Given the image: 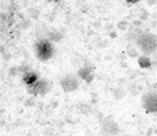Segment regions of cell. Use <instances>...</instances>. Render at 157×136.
<instances>
[{
  "label": "cell",
  "instance_id": "7",
  "mask_svg": "<svg viewBox=\"0 0 157 136\" xmlns=\"http://www.w3.org/2000/svg\"><path fill=\"white\" fill-rule=\"evenodd\" d=\"M77 76H78L80 78H82L85 82L91 83V82L93 81V78H94V67H93L92 65L86 64V65L81 66V67L77 70Z\"/></svg>",
  "mask_w": 157,
  "mask_h": 136
},
{
  "label": "cell",
  "instance_id": "6",
  "mask_svg": "<svg viewBox=\"0 0 157 136\" xmlns=\"http://www.w3.org/2000/svg\"><path fill=\"white\" fill-rule=\"evenodd\" d=\"M60 86H61V88L65 93H69V92L76 91L80 87V83H78V80H77L76 76H74L72 74H69V75H65L61 78Z\"/></svg>",
  "mask_w": 157,
  "mask_h": 136
},
{
  "label": "cell",
  "instance_id": "4",
  "mask_svg": "<svg viewBox=\"0 0 157 136\" xmlns=\"http://www.w3.org/2000/svg\"><path fill=\"white\" fill-rule=\"evenodd\" d=\"M141 105L146 113H157V93L146 92L141 97Z\"/></svg>",
  "mask_w": 157,
  "mask_h": 136
},
{
  "label": "cell",
  "instance_id": "1",
  "mask_svg": "<svg viewBox=\"0 0 157 136\" xmlns=\"http://www.w3.org/2000/svg\"><path fill=\"white\" fill-rule=\"evenodd\" d=\"M135 45L139 50L144 53V55H151L157 51V36L151 32H142L136 36Z\"/></svg>",
  "mask_w": 157,
  "mask_h": 136
},
{
  "label": "cell",
  "instance_id": "5",
  "mask_svg": "<svg viewBox=\"0 0 157 136\" xmlns=\"http://www.w3.org/2000/svg\"><path fill=\"white\" fill-rule=\"evenodd\" d=\"M119 125L118 123L112 118L107 116L101 121V132L104 136H117L119 134Z\"/></svg>",
  "mask_w": 157,
  "mask_h": 136
},
{
  "label": "cell",
  "instance_id": "8",
  "mask_svg": "<svg viewBox=\"0 0 157 136\" xmlns=\"http://www.w3.org/2000/svg\"><path fill=\"white\" fill-rule=\"evenodd\" d=\"M39 78H40L39 75H38L36 71H32V70H28V71H26V72L22 75V81H23V83H25L27 87L34 85Z\"/></svg>",
  "mask_w": 157,
  "mask_h": 136
},
{
  "label": "cell",
  "instance_id": "2",
  "mask_svg": "<svg viewBox=\"0 0 157 136\" xmlns=\"http://www.w3.org/2000/svg\"><path fill=\"white\" fill-rule=\"evenodd\" d=\"M33 50H34V54H36V58L42 61V62H45V61H49L53 56H54V53H55V47L53 44V42L48 38H42V39H38L34 45H33Z\"/></svg>",
  "mask_w": 157,
  "mask_h": 136
},
{
  "label": "cell",
  "instance_id": "10",
  "mask_svg": "<svg viewBox=\"0 0 157 136\" xmlns=\"http://www.w3.org/2000/svg\"><path fill=\"white\" fill-rule=\"evenodd\" d=\"M126 53H128L129 56L135 58V56H137V48H134L132 45H128V48H126Z\"/></svg>",
  "mask_w": 157,
  "mask_h": 136
},
{
  "label": "cell",
  "instance_id": "11",
  "mask_svg": "<svg viewBox=\"0 0 157 136\" xmlns=\"http://www.w3.org/2000/svg\"><path fill=\"white\" fill-rule=\"evenodd\" d=\"M124 136H130V135H124Z\"/></svg>",
  "mask_w": 157,
  "mask_h": 136
},
{
  "label": "cell",
  "instance_id": "9",
  "mask_svg": "<svg viewBox=\"0 0 157 136\" xmlns=\"http://www.w3.org/2000/svg\"><path fill=\"white\" fill-rule=\"evenodd\" d=\"M137 62H139V66L142 67V69H150L151 65H152L151 59H150L147 55H141V56H139Z\"/></svg>",
  "mask_w": 157,
  "mask_h": 136
},
{
  "label": "cell",
  "instance_id": "3",
  "mask_svg": "<svg viewBox=\"0 0 157 136\" xmlns=\"http://www.w3.org/2000/svg\"><path fill=\"white\" fill-rule=\"evenodd\" d=\"M52 86L53 85L48 78L40 77L34 85L27 87V93L32 96H45L52 91Z\"/></svg>",
  "mask_w": 157,
  "mask_h": 136
}]
</instances>
